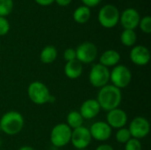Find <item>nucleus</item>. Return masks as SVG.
I'll use <instances>...</instances> for the list:
<instances>
[{
  "mask_svg": "<svg viewBox=\"0 0 151 150\" xmlns=\"http://www.w3.org/2000/svg\"><path fill=\"white\" fill-rule=\"evenodd\" d=\"M57 57H58L57 49L52 45H49V46L44 47L42 50L41 51L40 60L42 63L48 65V64L53 63L57 59Z\"/></svg>",
  "mask_w": 151,
  "mask_h": 150,
  "instance_id": "a211bd4d",
  "label": "nucleus"
},
{
  "mask_svg": "<svg viewBox=\"0 0 151 150\" xmlns=\"http://www.w3.org/2000/svg\"><path fill=\"white\" fill-rule=\"evenodd\" d=\"M13 8L12 0H0V17L9 15Z\"/></svg>",
  "mask_w": 151,
  "mask_h": 150,
  "instance_id": "5701e85b",
  "label": "nucleus"
},
{
  "mask_svg": "<svg viewBox=\"0 0 151 150\" xmlns=\"http://www.w3.org/2000/svg\"><path fill=\"white\" fill-rule=\"evenodd\" d=\"M81 150H86V149H81Z\"/></svg>",
  "mask_w": 151,
  "mask_h": 150,
  "instance_id": "473e14b6",
  "label": "nucleus"
},
{
  "mask_svg": "<svg viewBox=\"0 0 151 150\" xmlns=\"http://www.w3.org/2000/svg\"><path fill=\"white\" fill-rule=\"evenodd\" d=\"M81 1L85 4V6L89 8V7H94V6L98 5L102 0H81Z\"/></svg>",
  "mask_w": 151,
  "mask_h": 150,
  "instance_id": "cd10ccee",
  "label": "nucleus"
},
{
  "mask_svg": "<svg viewBox=\"0 0 151 150\" xmlns=\"http://www.w3.org/2000/svg\"><path fill=\"white\" fill-rule=\"evenodd\" d=\"M24 118L18 111H11L4 113L0 118V129L7 135H16L24 127Z\"/></svg>",
  "mask_w": 151,
  "mask_h": 150,
  "instance_id": "f03ea898",
  "label": "nucleus"
},
{
  "mask_svg": "<svg viewBox=\"0 0 151 150\" xmlns=\"http://www.w3.org/2000/svg\"><path fill=\"white\" fill-rule=\"evenodd\" d=\"M72 129L65 124L60 123L56 125L50 135V142L57 148H63L70 143L72 136Z\"/></svg>",
  "mask_w": 151,
  "mask_h": 150,
  "instance_id": "39448f33",
  "label": "nucleus"
},
{
  "mask_svg": "<svg viewBox=\"0 0 151 150\" xmlns=\"http://www.w3.org/2000/svg\"><path fill=\"white\" fill-rule=\"evenodd\" d=\"M88 129L92 139L98 141H106L112 134V129L105 121L95 122Z\"/></svg>",
  "mask_w": 151,
  "mask_h": 150,
  "instance_id": "f8f14e48",
  "label": "nucleus"
},
{
  "mask_svg": "<svg viewBox=\"0 0 151 150\" xmlns=\"http://www.w3.org/2000/svg\"><path fill=\"white\" fill-rule=\"evenodd\" d=\"M119 9L113 4H106L103 6L98 13V21L102 27L105 28L114 27L119 21Z\"/></svg>",
  "mask_w": 151,
  "mask_h": 150,
  "instance_id": "0eeeda50",
  "label": "nucleus"
},
{
  "mask_svg": "<svg viewBox=\"0 0 151 150\" xmlns=\"http://www.w3.org/2000/svg\"><path fill=\"white\" fill-rule=\"evenodd\" d=\"M64 59L66 62L76 59V51L73 48H68L64 51Z\"/></svg>",
  "mask_w": 151,
  "mask_h": 150,
  "instance_id": "bb28decb",
  "label": "nucleus"
},
{
  "mask_svg": "<svg viewBox=\"0 0 151 150\" xmlns=\"http://www.w3.org/2000/svg\"><path fill=\"white\" fill-rule=\"evenodd\" d=\"M120 61V54L115 50H105L99 58V64L109 68L116 66Z\"/></svg>",
  "mask_w": 151,
  "mask_h": 150,
  "instance_id": "dca6fc26",
  "label": "nucleus"
},
{
  "mask_svg": "<svg viewBox=\"0 0 151 150\" xmlns=\"http://www.w3.org/2000/svg\"><path fill=\"white\" fill-rule=\"evenodd\" d=\"M10 30V23L4 17H0V35H5Z\"/></svg>",
  "mask_w": 151,
  "mask_h": 150,
  "instance_id": "a878e982",
  "label": "nucleus"
},
{
  "mask_svg": "<svg viewBox=\"0 0 151 150\" xmlns=\"http://www.w3.org/2000/svg\"><path fill=\"white\" fill-rule=\"evenodd\" d=\"M75 51L76 59L81 64H90L94 62L98 53L96 46L90 42H84L81 43Z\"/></svg>",
  "mask_w": 151,
  "mask_h": 150,
  "instance_id": "9d476101",
  "label": "nucleus"
},
{
  "mask_svg": "<svg viewBox=\"0 0 151 150\" xmlns=\"http://www.w3.org/2000/svg\"><path fill=\"white\" fill-rule=\"evenodd\" d=\"M120 41L123 45L127 47H133L136 43L137 34L134 30L125 29L120 34Z\"/></svg>",
  "mask_w": 151,
  "mask_h": 150,
  "instance_id": "412c9836",
  "label": "nucleus"
},
{
  "mask_svg": "<svg viewBox=\"0 0 151 150\" xmlns=\"http://www.w3.org/2000/svg\"><path fill=\"white\" fill-rule=\"evenodd\" d=\"M90 9L85 5L78 7L73 12V19L79 24H84L90 19Z\"/></svg>",
  "mask_w": 151,
  "mask_h": 150,
  "instance_id": "aec40b11",
  "label": "nucleus"
},
{
  "mask_svg": "<svg viewBox=\"0 0 151 150\" xmlns=\"http://www.w3.org/2000/svg\"><path fill=\"white\" fill-rule=\"evenodd\" d=\"M55 2L60 6H67L71 4L72 0H55Z\"/></svg>",
  "mask_w": 151,
  "mask_h": 150,
  "instance_id": "7c9ffc66",
  "label": "nucleus"
},
{
  "mask_svg": "<svg viewBox=\"0 0 151 150\" xmlns=\"http://www.w3.org/2000/svg\"><path fill=\"white\" fill-rule=\"evenodd\" d=\"M27 96L29 100L37 105L50 103L53 97L48 87L41 81H33L27 87Z\"/></svg>",
  "mask_w": 151,
  "mask_h": 150,
  "instance_id": "7ed1b4c3",
  "label": "nucleus"
},
{
  "mask_svg": "<svg viewBox=\"0 0 151 150\" xmlns=\"http://www.w3.org/2000/svg\"><path fill=\"white\" fill-rule=\"evenodd\" d=\"M101 107L96 99H88L84 101L80 107V114L84 119H93L98 116Z\"/></svg>",
  "mask_w": 151,
  "mask_h": 150,
  "instance_id": "2eb2a0df",
  "label": "nucleus"
},
{
  "mask_svg": "<svg viewBox=\"0 0 151 150\" xmlns=\"http://www.w3.org/2000/svg\"><path fill=\"white\" fill-rule=\"evenodd\" d=\"M130 59L133 64L138 66H144L150 61V52L143 45H136L130 51Z\"/></svg>",
  "mask_w": 151,
  "mask_h": 150,
  "instance_id": "ddd939ff",
  "label": "nucleus"
},
{
  "mask_svg": "<svg viewBox=\"0 0 151 150\" xmlns=\"http://www.w3.org/2000/svg\"><path fill=\"white\" fill-rule=\"evenodd\" d=\"M120 23L125 29L134 30L140 23L141 17L139 12L134 8L126 9L119 17Z\"/></svg>",
  "mask_w": 151,
  "mask_h": 150,
  "instance_id": "4468645a",
  "label": "nucleus"
},
{
  "mask_svg": "<svg viewBox=\"0 0 151 150\" xmlns=\"http://www.w3.org/2000/svg\"><path fill=\"white\" fill-rule=\"evenodd\" d=\"M95 150H114V149L112 148V146L106 144V143H104V144L99 145Z\"/></svg>",
  "mask_w": 151,
  "mask_h": 150,
  "instance_id": "c756f323",
  "label": "nucleus"
},
{
  "mask_svg": "<svg viewBox=\"0 0 151 150\" xmlns=\"http://www.w3.org/2000/svg\"><path fill=\"white\" fill-rule=\"evenodd\" d=\"M92 137L89 129L84 126L75 128L72 131L71 143L76 150L86 149L91 143Z\"/></svg>",
  "mask_w": 151,
  "mask_h": 150,
  "instance_id": "6e6552de",
  "label": "nucleus"
},
{
  "mask_svg": "<svg viewBox=\"0 0 151 150\" xmlns=\"http://www.w3.org/2000/svg\"><path fill=\"white\" fill-rule=\"evenodd\" d=\"M128 121L127 114L125 111L120 108H116L107 111L106 123L111 126V129H119L125 127Z\"/></svg>",
  "mask_w": 151,
  "mask_h": 150,
  "instance_id": "9b49d317",
  "label": "nucleus"
},
{
  "mask_svg": "<svg viewBox=\"0 0 151 150\" xmlns=\"http://www.w3.org/2000/svg\"><path fill=\"white\" fill-rule=\"evenodd\" d=\"M65 74L67 78L71 80H76L82 74L83 72V65L81 62L77 59L66 62L65 68H64Z\"/></svg>",
  "mask_w": 151,
  "mask_h": 150,
  "instance_id": "f3484780",
  "label": "nucleus"
},
{
  "mask_svg": "<svg viewBox=\"0 0 151 150\" xmlns=\"http://www.w3.org/2000/svg\"><path fill=\"white\" fill-rule=\"evenodd\" d=\"M110 80L111 85L119 88H127L132 81V72L124 65H117L110 71Z\"/></svg>",
  "mask_w": 151,
  "mask_h": 150,
  "instance_id": "20e7f679",
  "label": "nucleus"
},
{
  "mask_svg": "<svg viewBox=\"0 0 151 150\" xmlns=\"http://www.w3.org/2000/svg\"><path fill=\"white\" fill-rule=\"evenodd\" d=\"M125 150H142V145L140 140L131 138L126 144Z\"/></svg>",
  "mask_w": 151,
  "mask_h": 150,
  "instance_id": "393cba45",
  "label": "nucleus"
},
{
  "mask_svg": "<svg viewBox=\"0 0 151 150\" xmlns=\"http://www.w3.org/2000/svg\"><path fill=\"white\" fill-rule=\"evenodd\" d=\"M115 138H116V141L119 143L126 144L132 138V136H131V133H130L128 128L122 127V128L118 129V131L116 133V135H115Z\"/></svg>",
  "mask_w": 151,
  "mask_h": 150,
  "instance_id": "4be33fe9",
  "label": "nucleus"
},
{
  "mask_svg": "<svg viewBox=\"0 0 151 150\" xmlns=\"http://www.w3.org/2000/svg\"><path fill=\"white\" fill-rule=\"evenodd\" d=\"M88 80L91 86L96 88H101L108 85L110 81L109 68L102 65L101 64L93 65L89 71Z\"/></svg>",
  "mask_w": 151,
  "mask_h": 150,
  "instance_id": "423d86ee",
  "label": "nucleus"
},
{
  "mask_svg": "<svg viewBox=\"0 0 151 150\" xmlns=\"http://www.w3.org/2000/svg\"><path fill=\"white\" fill-rule=\"evenodd\" d=\"M19 150H35L34 148L30 147V146H23L21 148H19Z\"/></svg>",
  "mask_w": 151,
  "mask_h": 150,
  "instance_id": "2f4dec72",
  "label": "nucleus"
},
{
  "mask_svg": "<svg viewBox=\"0 0 151 150\" xmlns=\"http://www.w3.org/2000/svg\"><path fill=\"white\" fill-rule=\"evenodd\" d=\"M83 123H84V118L80 114V112L77 111H72L66 116V123L65 124L72 130L83 126Z\"/></svg>",
  "mask_w": 151,
  "mask_h": 150,
  "instance_id": "6ab92c4d",
  "label": "nucleus"
},
{
  "mask_svg": "<svg viewBox=\"0 0 151 150\" xmlns=\"http://www.w3.org/2000/svg\"><path fill=\"white\" fill-rule=\"evenodd\" d=\"M128 130L132 138L141 140L149 135L150 132V123L144 117H135L130 122Z\"/></svg>",
  "mask_w": 151,
  "mask_h": 150,
  "instance_id": "1a4fd4ad",
  "label": "nucleus"
},
{
  "mask_svg": "<svg viewBox=\"0 0 151 150\" xmlns=\"http://www.w3.org/2000/svg\"><path fill=\"white\" fill-rule=\"evenodd\" d=\"M96 101L98 102L101 110L106 111L119 108L122 102L121 90L111 84H108L100 88Z\"/></svg>",
  "mask_w": 151,
  "mask_h": 150,
  "instance_id": "f257e3e1",
  "label": "nucleus"
},
{
  "mask_svg": "<svg viewBox=\"0 0 151 150\" xmlns=\"http://www.w3.org/2000/svg\"><path fill=\"white\" fill-rule=\"evenodd\" d=\"M141 30L145 34H150L151 32V18L150 16H145L140 20L139 23Z\"/></svg>",
  "mask_w": 151,
  "mask_h": 150,
  "instance_id": "b1692460",
  "label": "nucleus"
},
{
  "mask_svg": "<svg viewBox=\"0 0 151 150\" xmlns=\"http://www.w3.org/2000/svg\"><path fill=\"white\" fill-rule=\"evenodd\" d=\"M35 1L42 6H48L50 5L53 2H55V0H35Z\"/></svg>",
  "mask_w": 151,
  "mask_h": 150,
  "instance_id": "c85d7f7f",
  "label": "nucleus"
}]
</instances>
